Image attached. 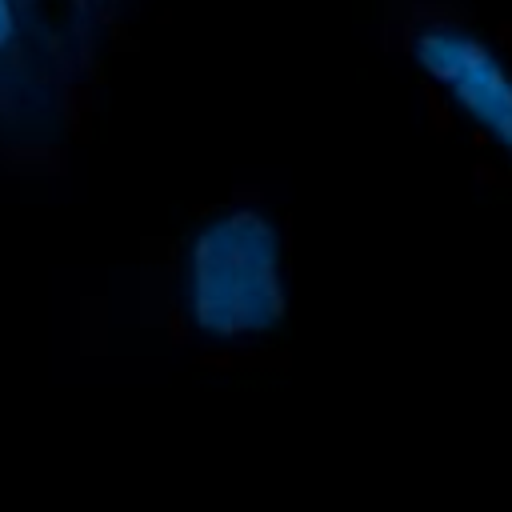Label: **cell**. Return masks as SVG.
Here are the masks:
<instances>
[{"mask_svg": "<svg viewBox=\"0 0 512 512\" xmlns=\"http://www.w3.org/2000/svg\"><path fill=\"white\" fill-rule=\"evenodd\" d=\"M176 304L204 344L272 336L288 312L280 224L256 204H232L196 224L176 268Z\"/></svg>", "mask_w": 512, "mask_h": 512, "instance_id": "cell-1", "label": "cell"}, {"mask_svg": "<svg viewBox=\"0 0 512 512\" xmlns=\"http://www.w3.org/2000/svg\"><path fill=\"white\" fill-rule=\"evenodd\" d=\"M412 60L432 88L468 120L496 152L512 160V68L472 28L424 24L412 36Z\"/></svg>", "mask_w": 512, "mask_h": 512, "instance_id": "cell-2", "label": "cell"}, {"mask_svg": "<svg viewBox=\"0 0 512 512\" xmlns=\"http://www.w3.org/2000/svg\"><path fill=\"white\" fill-rule=\"evenodd\" d=\"M16 40V4L12 0H0V52Z\"/></svg>", "mask_w": 512, "mask_h": 512, "instance_id": "cell-3", "label": "cell"}]
</instances>
